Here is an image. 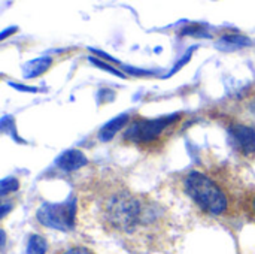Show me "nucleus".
<instances>
[{
    "instance_id": "1",
    "label": "nucleus",
    "mask_w": 255,
    "mask_h": 254,
    "mask_svg": "<svg viewBox=\"0 0 255 254\" xmlns=\"http://www.w3.org/2000/svg\"><path fill=\"white\" fill-rule=\"evenodd\" d=\"M97 210L106 231L130 240H149L167 223V211L161 204L127 187L108 189L99 196Z\"/></svg>"
},
{
    "instance_id": "3",
    "label": "nucleus",
    "mask_w": 255,
    "mask_h": 254,
    "mask_svg": "<svg viewBox=\"0 0 255 254\" xmlns=\"http://www.w3.org/2000/svg\"><path fill=\"white\" fill-rule=\"evenodd\" d=\"M182 121L181 114L164 115L160 118H133L123 133V141L140 151H158L176 132Z\"/></svg>"
},
{
    "instance_id": "10",
    "label": "nucleus",
    "mask_w": 255,
    "mask_h": 254,
    "mask_svg": "<svg viewBox=\"0 0 255 254\" xmlns=\"http://www.w3.org/2000/svg\"><path fill=\"white\" fill-rule=\"evenodd\" d=\"M48 243L40 235H31L27 241V250L25 254H46Z\"/></svg>"
},
{
    "instance_id": "11",
    "label": "nucleus",
    "mask_w": 255,
    "mask_h": 254,
    "mask_svg": "<svg viewBox=\"0 0 255 254\" xmlns=\"http://www.w3.org/2000/svg\"><path fill=\"white\" fill-rule=\"evenodd\" d=\"M18 187H19V183H18V180L16 178H12V177H9V178H4V180H1V184H0V193H1V199H4L9 193H13V192H16L18 190Z\"/></svg>"
},
{
    "instance_id": "8",
    "label": "nucleus",
    "mask_w": 255,
    "mask_h": 254,
    "mask_svg": "<svg viewBox=\"0 0 255 254\" xmlns=\"http://www.w3.org/2000/svg\"><path fill=\"white\" fill-rule=\"evenodd\" d=\"M127 123H130V117L128 115H121V117H117V118H114L112 121H109L108 124H105L103 127H102V130L99 132V138H100V141H103V142H106V141H111V139H114V136L123 129V127H126V124Z\"/></svg>"
},
{
    "instance_id": "12",
    "label": "nucleus",
    "mask_w": 255,
    "mask_h": 254,
    "mask_svg": "<svg viewBox=\"0 0 255 254\" xmlns=\"http://www.w3.org/2000/svg\"><path fill=\"white\" fill-rule=\"evenodd\" d=\"M60 254H94L90 249L84 247V246H75V247H69L64 252H61Z\"/></svg>"
},
{
    "instance_id": "2",
    "label": "nucleus",
    "mask_w": 255,
    "mask_h": 254,
    "mask_svg": "<svg viewBox=\"0 0 255 254\" xmlns=\"http://www.w3.org/2000/svg\"><path fill=\"white\" fill-rule=\"evenodd\" d=\"M182 190L203 214L212 219H233L248 207L242 183L224 166H203L182 177Z\"/></svg>"
},
{
    "instance_id": "9",
    "label": "nucleus",
    "mask_w": 255,
    "mask_h": 254,
    "mask_svg": "<svg viewBox=\"0 0 255 254\" xmlns=\"http://www.w3.org/2000/svg\"><path fill=\"white\" fill-rule=\"evenodd\" d=\"M251 43V40L245 36L241 34H226L223 36L218 42H217V48L223 49V51H233V49H239L244 46H248Z\"/></svg>"
},
{
    "instance_id": "14",
    "label": "nucleus",
    "mask_w": 255,
    "mask_h": 254,
    "mask_svg": "<svg viewBox=\"0 0 255 254\" xmlns=\"http://www.w3.org/2000/svg\"><path fill=\"white\" fill-rule=\"evenodd\" d=\"M253 213L255 214V195L253 196Z\"/></svg>"
},
{
    "instance_id": "13",
    "label": "nucleus",
    "mask_w": 255,
    "mask_h": 254,
    "mask_svg": "<svg viewBox=\"0 0 255 254\" xmlns=\"http://www.w3.org/2000/svg\"><path fill=\"white\" fill-rule=\"evenodd\" d=\"M94 64H97V66H102V69H106V70H109V72H112V73H115V75H118V76H124L120 70H117V69H114L112 66H109V64H106V63H103V61H100V60H96V58H90Z\"/></svg>"
},
{
    "instance_id": "4",
    "label": "nucleus",
    "mask_w": 255,
    "mask_h": 254,
    "mask_svg": "<svg viewBox=\"0 0 255 254\" xmlns=\"http://www.w3.org/2000/svg\"><path fill=\"white\" fill-rule=\"evenodd\" d=\"M76 199L75 196H70L63 204H42L36 213V219L45 228L70 232L76 223Z\"/></svg>"
},
{
    "instance_id": "6",
    "label": "nucleus",
    "mask_w": 255,
    "mask_h": 254,
    "mask_svg": "<svg viewBox=\"0 0 255 254\" xmlns=\"http://www.w3.org/2000/svg\"><path fill=\"white\" fill-rule=\"evenodd\" d=\"M88 163L85 154L79 150H67L57 159V166L64 172H73Z\"/></svg>"
},
{
    "instance_id": "5",
    "label": "nucleus",
    "mask_w": 255,
    "mask_h": 254,
    "mask_svg": "<svg viewBox=\"0 0 255 254\" xmlns=\"http://www.w3.org/2000/svg\"><path fill=\"white\" fill-rule=\"evenodd\" d=\"M227 136L232 150L244 160H255V127L244 123H229Z\"/></svg>"
},
{
    "instance_id": "7",
    "label": "nucleus",
    "mask_w": 255,
    "mask_h": 254,
    "mask_svg": "<svg viewBox=\"0 0 255 254\" xmlns=\"http://www.w3.org/2000/svg\"><path fill=\"white\" fill-rule=\"evenodd\" d=\"M51 64H52L51 57H39L36 60H31V61H28V63H25L22 66L24 78H34V76L42 75L51 67Z\"/></svg>"
}]
</instances>
